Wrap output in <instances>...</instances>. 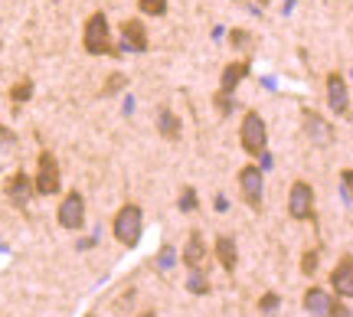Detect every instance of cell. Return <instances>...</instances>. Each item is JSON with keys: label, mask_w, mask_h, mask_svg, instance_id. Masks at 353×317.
<instances>
[{"label": "cell", "mask_w": 353, "mask_h": 317, "mask_svg": "<svg viewBox=\"0 0 353 317\" xmlns=\"http://www.w3.org/2000/svg\"><path fill=\"white\" fill-rule=\"evenodd\" d=\"M213 105H216V112L226 114V118L236 112V102H232V95H229V92H216V95H213Z\"/></svg>", "instance_id": "obj_25"}, {"label": "cell", "mask_w": 353, "mask_h": 317, "mask_svg": "<svg viewBox=\"0 0 353 317\" xmlns=\"http://www.w3.org/2000/svg\"><path fill=\"white\" fill-rule=\"evenodd\" d=\"M190 294H210V281L203 275V268H190V281H187Z\"/></svg>", "instance_id": "obj_20"}, {"label": "cell", "mask_w": 353, "mask_h": 317, "mask_svg": "<svg viewBox=\"0 0 353 317\" xmlns=\"http://www.w3.org/2000/svg\"><path fill=\"white\" fill-rule=\"evenodd\" d=\"M157 265L164 268V272H167L170 265H176V252L170 249V245H164V249H161V255H157Z\"/></svg>", "instance_id": "obj_29"}, {"label": "cell", "mask_w": 353, "mask_h": 317, "mask_svg": "<svg viewBox=\"0 0 353 317\" xmlns=\"http://www.w3.org/2000/svg\"><path fill=\"white\" fill-rule=\"evenodd\" d=\"M17 147V134H13L7 125H0V154H7Z\"/></svg>", "instance_id": "obj_27"}, {"label": "cell", "mask_w": 353, "mask_h": 317, "mask_svg": "<svg viewBox=\"0 0 353 317\" xmlns=\"http://www.w3.org/2000/svg\"><path fill=\"white\" fill-rule=\"evenodd\" d=\"M278 307H281V294L265 292L262 298H259V311H262V314H275Z\"/></svg>", "instance_id": "obj_24"}, {"label": "cell", "mask_w": 353, "mask_h": 317, "mask_svg": "<svg viewBox=\"0 0 353 317\" xmlns=\"http://www.w3.org/2000/svg\"><path fill=\"white\" fill-rule=\"evenodd\" d=\"M239 193L245 206H252L255 213H262V203H265V174L259 164H245L239 170Z\"/></svg>", "instance_id": "obj_6"}, {"label": "cell", "mask_w": 353, "mask_h": 317, "mask_svg": "<svg viewBox=\"0 0 353 317\" xmlns=\"http://www.w3.org/2000/svg\"><path fill=\"white\" fill-rule=\"evenodd\" d=\"M112 232L125 249H134L141 242V232H144V209H141L138 203H125L118 213H114Z\"/></svg>", "instance_id": "obj_2"}, {"label": "cell", "mask_w": 353, "mask_h": 317, "mask_svg": "<svg viewBox=\"0 0 353 317\" xmlns=\"http://www.w3.org/2000/svg\"><path fill=\"white\" fill-rule=\"evenodd\" d=\"M88 317H95V314H88Z\"/></svg>", "instance_id": "obj_32"}, {"label": "cell", "mask_w": 353, "mask_h": 317, "mask_svg": "<svg viewBox=\"0 0 353 317\" xmlns=\"http://www.w3.org/2000/svg\"><path fill=\"white\" fill-rule=\"evenodd\" d=\"M317 258H321V255H317V249H314V252H304L301 255V272L307 275V278L317 272Z\"/></svg>", "instance_id": "obj_28"}, {"label": "cell", "mask_w": 353, "mask_h": 317, "mask_svg": "<svg viewBox=\"0 0 353 317\" xmlns=\"http://www.w3.org/2000/svg\"><path fill=\"white\" fill-rule=\"evenodd\" d=\"M330 317H353V311L343 305V301H334V305H330Z\"/></svg>", "instance_id": "obj_30"}, {"label": "cell", "mask_w": 353, "mask_h": 317, "mask_svg": "<svg viewBox=\"0 0 353 317\" xmlns=\"http://www.w3.org/2000/svg\"><path fill=\"white\" fill-rule=\"evenodd\" d=\"M341 193H343L347 203H353V167L341 170Z\"/></svg>", "instance_id": "obj_26"}, {"label": "cell", "mask_w": 353, "mask_h": 317, "mask_svg": "<svg viewBox=\"0 0 353 317\" xmlns=\"http://www.w3.org/2000/svg\"><path fill=\"white\" fill-rule=\"evenodd\" d=\"M229 50H236V52H242V56H249V52L255 50V37L252 33H245V30H239V26H236V30H229Z\"/></svg>", "instance_id": "obj_19"}, {"label": "cell", "mask_w": 353, "mask_h": 317, "mask_svg": "<svg viewBox=\"0 0 353 317\" xmlns=\"http://www.w3.org/2000/svg\"><path fill=\"white\" fill-rule=\"evenodd\" d=\"M3 193H7V200H10L13 206H20V209H26L30 206V200H33V177L30 174H23V170H17V174H10L7 177V183H3Z\"/></svg>", "instance_id": "obj_11"}, {"label": "cell", "mask_w": 353, "mask_h": 317, "mask_svg": "<svg viewBox=\"0 0 353 317\" xmlns=\"http://www.w3.org/2000/svg\"><path fill=\"white\" fill-rule=\"evenodd\" d=\"M176 206H180V213H193V209L200 206L196 187H183V190H180V200H176Z\"/></svg>", "instance_id": "obj_21"}, {"label": "cell", "mask_w": 353, "mask_h": 317, "mask_svg": "<svg viewBox=\"0 0 353 317\" xmlns=\"http://www.w3.org/2000/svg\"><path fill=\"white\" fill-rule=\"evenodd\" d=\"M304 311L311 317H330V305H334V298H330L324 288H317V285H311L307 292H304Z\"/></svg>", "instance_id": "obj_15"}, {"label": "cell", "mask_w": 353, "mask_h": 317, "mask_svg": "<svg viewBox=\"0 0 353 317\" xmlns=\"http://www.w3.org/2000/svg\"><path fill=\"white\" fill-rule=\"evenodd\" d=\"M301 127L317 147H330V144H334V127H330L327 118L321 112H314V108H301Z\"/></svg>", "instance_id": "obj_10"}, {"label": "cell", "mask_w": 353, "mask_h": 317, "mask_svg": "<svg viewBox=\"0 0 353 317\" xmlns=\"http://www.w3.org/2000/svg\"><path fill=\"white\" fill-rule=\"evenodd\" d=\"M138 317H157V314H154V311H141Z\"/></svg>", "instance_id": "obj_31"}, {"label": "cell", "mask_w": 353, "mask_h": 317, "mask_svg": "<svg viewBox=\"0 0 353 317\" xmlns=\"http://www.w3.org/2000/svg\"><path fill=\"white\" fill-rule=\"evenodd\" d=\"M128 85V76H121V72H114V76H108V82L101 85V99H112V95H118V92Z\"/></svg>", "instance_id": "obj_23"}, {"label": "cell", "mask_w": 353, "mask_h": 317, "mask_svg": "<svg viewBox=\"0 0 353 317\" xmlns=\"http://www.w3.org/2000/svg\"><path fill=\"white\" fill-rule=\"evenodd\" d=\"M82 50L88 56H121V50L112 43V23L101 10L88 13L85 26H82Z\"/></svg>", "instance_id": "obj_1"}, {"label": "cell", "mask_w": 353, "mask_h": 317, "mask_svg": "<svg viewBox=\"0 0 353 317\" xmlns=\"http://www.w3.org/2000/svg\"><path fill=\"white\" fill-rule=\"evenodd\" d=\"M239 144L249 157H265V151H268V125H265V118L255 108H249V112L242 114Z\"/></svg>", "instance_id": "obj_3"}, {"label": "cell", "mask_w": 353, "mask_h": 317, "mask_svg": "<svg viewBox=\"0 0 353 317\" xmlns=\"http://www.w3.org/2000/svg\"><path fill=\"white\" fill-rule=\"evenodd\" d=\"M56 223L69 232H79V229L85 226V196L79 190H69L63 196V203L56 209Z\"/></svg>", "instance_id": "obj_7"}, {"label": "cell", "mask_w": 353, "mask_h": 317, "mask_svg": "<svg viewBox=\"0 0 353 317\" xmlns=\"http://www.w3.org/2000/svg\"><path fill=\"white\" fill-rule=\"evenodd\" d=\"M213 252H216V262L223 265V272L226 275H232L236 272V265H239V249H236V239L232 236H216V242H213Z\"/></svg>", "instance_id": "obj_14"}, {"label": "cell", "mask_w": 353, "mask_h": 317, "mask_svg": "<svg viewBox=\"0 0 353 317\" xmlns=\"http://www.w3.org/2000/svg\"><path fill=\"white\" fill-rule=\"evenodd\" d=\"M249 72H252V59H249V56H242V59H236V63H229L226 69H223V76H219V92H229V95H232V92L245 82Z\"/></svg>", "instance_id": "obj_13"}, {"label": "cell", "mask_w": 353, "mask_h": 317, "mask_svg": "<svg viewBox=\"0 0 353 317\" xmlns=\"http://www.w3.org/2000/svg\"><path fill=\"white\" fill-rule=\"evenodd\" d=\"M324 89H327V105L337 118H350V89H347V79L341 72H327L324 79Z\"/></svg>", "instance_id": "obj_9"}, {"label": "cell", "mask_w": 353, "mask_h": 317, "mask_svg": "<svg viewBox=\"0 0 353 317\" xmlns=\"http://www.w3.org/2000/svg\"><path fill=\"white\" fill-rule=\"evenodd\" d=\"M157 131H161V138L164 141H180L183 125H180V118L174 114V108H167V105L157 108Z\"/></svg>", "instance_id": "obj_16"}, {"label": "cell", "mask_w": 353, "mask_h": 317, "mask_svg": "<svg viewBox=\"0 0 353 317\" xmlns=\"http://www.w3.org/2000/svg\"><path fill=\"white\" fill-rule=\"evenodd\" d=\"M33 92H37V85H33V79L30 76H23V79H17L10 85V102L20 108V105H26V102H33Z\"/></svg>", "instance_id": "obj_18"}, {"label": "cell", "mask_w": 353, "mask_h": 317, "mask_svg": "<svg viewBox=\"0 0 353 317\" xmlns=\"http://www.w3.org/2000/svg\"><path fill=\"white\" fill-rule=\"evenodd\" d=\"M330 288H334L337 298L353 301V255H343L341 262L334 265V272H330Z\"/></svg>", "instance_id": "obj_12"}, {"label": "cell", "mask_w": 353, "mask_h": 317, "mask_svg": "<svg viewBox=\"0 0 353 317\" xmlns=\"http://www.w3.org/2000/svg\"><path fill=\"white\" fill-rule=\"evenodd\" d=\"M118 33H121V43L118 50H128V52H148L151 39H148V26L141 23L138 17H128L118 23Z\"/></svg>", "instance_id": "obj_8"}, {"label": "cell", "mask_w": 353, "mask_h": 317, "mask_svg": "<svg viewBox=\"0 0 353 317\" xmlns=\"http://www.w3.org/2000/svg\"><path fill=\"white\" fill-rule=\"evenodd\" d=\"M167 7H170V0H138V10L144 17H164Z\"/></svg>", "instance_id": "obj_22"}, {"label": "cell", "mask_w": 353, "mask_h": 317, "mask_svg": "<svg viewBox=\"0 0 353 317\" xmlns=\"http://www.w3.org/2000/svg\"><path fill=\"white\" fill-rule=\"evenodd\" d=\"M203 262H206V239H203V232H190L187 245H183V265L203 268Z\"/></svg>", "instance_id": "obj_17"}, {"label": "cell", "mask_w": 353, "mask_h": 317, "mask_svg": "<svg viewBox=\"0 0 353 317\" xmlns=\"http://www.w3.org/2000/svg\"><path fill=\"white\" fill-rule=\"evenodd\" d=\"M317 196H314V187L307 180H294L288 190V216L298 219V223H317Z\"/></svg>", "instance_id": "obj_5"}, {"label": "cell", "mask_w": 353, "mask_h": 317, "mask_svg": "<svg viewBox=\"0 0 353 317\" xmlns=\"http://www.w3.org/2000/svg\"><path fill=\"white\" fill-rule=\"evenodd\" d=\"M63 187V170L52 151H39L37 157V174H33V190L37 196H56Z\"/></svg>", "instance_id": "obj_4"}]
</instances>
